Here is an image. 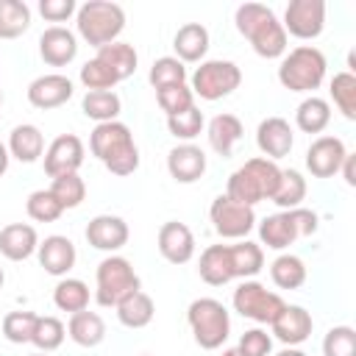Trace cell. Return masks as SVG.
I'll return each instance as SVG.
<instances>
[{
  "label": "cell",
  "mask_w": 356,
  "mask_h": 356,
  "mask_svg": "<svg viewBox=\"0 0 356 356\" xmlns=\"http://www.w3.org/2000/svg\"><path fill=\"white\" fill-rule=\"evenodd\" d=\"M89 150L117 178L134 175L139 170V147L134 142L131 128L120 120L95 125L89 134Z\"/></svg>",
  "instance_id": "1"
},
{
  "label": "cell",
  "mask_w": 356,
  "mask_h": 356,
  "mask_svg": "<svg viewBox=\"0 0 356 356\" xmlns=\"http://www.w3.org/2000/svg\"><path fill=\"white\" fill-rule=\"evenodd\" d=\"M236 31L250 42L253 53L261 58H281L286 53V31L275 11L261 3H242L234 11Z\"/></svg>",
  "instance_id": "2"
},
{
  "label": "cell",
  "mask_w": 356,
  "mask_h": 356,
  "mask_svg": "<svg viewBox=\"0 0 356 356\" xmlns=\"http://www.w3.org/2000/svg\"><path fill=\"white\" fill-rule=\"evenodd\" d=\"M278 181H281V167L264 156H256V159H248L242 167H236L228 175L225 195L231 200L253 209L256 203L270 200L275 195Z\"/></svg>",
  "instance_id": "3"
},
{
  "label": "cell",
  "mask_w": 356,
  "mask_h": 356,
  "mask_svg": "<svg viewBox=\"0 0 356 356\" xmlns=\"http://www.w3.org/2000/svg\"><path fill=\"white\" fill-rule=\"evenodd\" d=\"M75 28L86 44L100 50L120 39L125 28V11L120 3L111 0H86L75 11Z\"/></svg>",
  "instance_id": "4"
},
{
  "label": "cell",
  "mask_w": 356,
  "mask_h": 356,
  "mask_svg": "<svg viewBox=\"0 0 356 356\" xmlns=\"http://www.w3.org/2000/svg\"><path fill=\"white\" fill-rule=\"evenodd\" d=\"M325 56L314 44H298L281 56L278 83L289 92H314L325 81Z\"/></svg>",
  "instance_id": "5"
},
{
  "label": "cell",
  "mask_w": 356,
  "mask_h": 356,
  "mask_svg": "<svg viewBox=\"0 0 356 356\" xmlns=\"http://www.w3.org/2000/svg\"><path fill=\"white\" fill-rule=\"evenodd\" d=\"M139 289H142V281H139L134 264L125 256L111 253L97 264V273H95V300H97V306L117 309L128 295H134Z\"/></svg>",
  "instance_id": "6"
},
{
  "label": "cell",
  "mask_w": 356,
  "mask_h": 356,
  "mask_svg": "<svg viewBox=\"0 0 356 356\" xmlns=\"http://www.w3.org/2000/svg\"><path fill=\"white\" fill-rule=\"evenodd\" d=\"M186 323L203 350H217L231 334V314L217 298H195L186 309Z\"/></svg>",
  "instance_id": "7"
},
{
  "label": "cell",
  "mask_w": 356,
  "mask_h": 356,
  "mask_svg": "<svg viewBox=\"0 0 356 356\" xmlns=\"http://www.w3.org/2000/svg\"><path fill=\"white\" fill-rule=\"evenodd\" d=\"M242 83V70L228 61V58H209V61H200V67L192 72L189 78V89L195 97L200 100H222L228 97L231 92H236Z\"/></svg>",
  "instance_id": "8"
},
{
  "label": "cell",
  "mask_w": 356,
  "mask_h": 356,
  "mask_svg": "<svg viewBox=\"0 0 356 356\" xmlns=\"http://www.w3.org/2000/svg\"><path fill=\"white\" fill-rule=\"evenodd\" d=\"M231 303H234V312H236V314H242V317H248V320H253V323H259V325H270V323L284 312V306H286V300H284L278 292L267 289V286L259 284L256 278L242 281V284L234 289Z\"/></svg>",
  "instance_id": "9"
},
{
  "label": "cell",
  "mask_w": 356,
  "mask_h": 356,
  "mask_svg": "<svg viewBox=\"0 0 356 356\" xmlns=\"http://www.w3.org/2000/svg\"><path fill=\"white\" fill-rule=\"evenodd\" d=\"M209 217L214 231L222 239H248V234L256 228V211L250 206H242L231 200L228 195H217L209 206Z\"/></svg>",
  "instance_id": "10"
},
{
  "label": "cell",
  "mask_w": 356,
  "mask_h": 356,
  "mask_svg": "<svg viewBox=\"0 0 356 356\" xmlns=\"http://www.w3.org/2000/svg\"><path fill=\"white\" fill-rule=\"evenodd\" d=\"M284 31L295 39H317L325 28V3L323 0H292L284 11Z\"/></svg>",
  "instance_id": "11"
},
{
  "label": "cell",
  "mask_w": 356,
  "mask_h": 356,
  "mask_svg": "<svg viewBox=\"0 0 356 356\" xmlns=\"http://www.w3.org/2000/svg\"><path fill=\"white\" fill-rule=\"evenodd\" d=\"M83 156H86V147H83L81 136L61 134L44 147V172L50 178L67 175V172H78L81 164H83Z\"/></svg>",
  "instance_id": "12"
},
{
  "label": "cell",
  "mask_w": 356,
  "mask_h": 356,
  "mask_svg": "<svg viewBox=\"0 0 356 356\" xmlns=\"http://www.w3.org/2000/svg\"><path fill=\"white\" fill-rule=\"evenodd\" d=\"M348 156V147L339 136H317L306 150V170L314 178H334Z\"/></svg>",
  "instance_id": "13"
},
{
  "label": "cell",
  "mask_w": 356,
  "mask_h": 356,
  "mask_svg": "<svg viewBox=\"0 0 356 356\" xmlns=\"http://www.w3.org/2000/svg\"><path fill=\"white\" fill-rule=\"evenodd\" d=\"M83 234H86V242L95 250H103L108 256L117 253L120 248H125L128 236H131L128 222L122 217H117V214H97V217H92Z\"/></svg>",
  "instance_id": "14"
},
{
  "label": "cell",
  "mask_w": 356,
  "mask_h": 356,
  "mask_svg": "<svg viewBox=\"0 0 356 356\" xmlns=\"http://www.w3.org/2000/svg\"><path fill=\"white\" fill-rule=\"evenodd\" d=\"M75 86L67 75L61 72H47V75H39L28 83V103L33 108H42V111H50V108H58L64 106L70 97H72Z\"/></svg>",
  "instance_id": "15"
},
{
  "label": "cell",
  "mask_w": 356,
  "mask_h": 356,
  "mask_svg": "<svg viewBox=\"0 0 356 356\" xmlns=\"http://www.w3.org/2000/svg\"><path fill=\"white\" fill-rule=\"evenodd\" d=\"M156 245L170 264H186L195 256V234L186 222H178V220H167L159 228Z\"/></svg>",
  "instance_id": "16"
},
{
  "label": "cell",
  "mask_w": 356,
  "mask_h": 356,
  "mask_svg": "<svg viewBox=\"0 0 356 356\" xmlns=\"http://www.w3.org/2000/svg\"><path fill=\"white\" fill-rule=\"evenodd\" d=\"M39 56L50 67H67L78 56V36L64 25H50L39 36Z\"/></svg>",
  "instance_id": "17"
},
{
  "label": "cell",
  "mask_w": 356,
  "mask_h": 356,
  "mask_svg": "<svg viewBox=\"0 0 356 356\" xmlns=\"http://www.w3.org/2000/svg\"><path fill=\"white\" fill-rule=\"evenodd\" d=\"M256 147L270 161L289 156V150L295 147L292 125L284 117H267V120H261L259 128H256Z\"/></svg>",
  "instance_id": "18"
},
{
  "label": "cell",
  "mask_w": 356,
  "mask_h": 356,
  "mask_svg": "<svg viewBox=\"0 0 356 356\" xmlns=\"http://www.w3.org/2000/svg\"><path fill=\"white\" fill-rule=\"evenodd\" d=\"M36 259L42 264V270L47 275H56V278H64L72 267H75V259H78V250L72 245V239L61 236V234H50L39 242L36 248Z\"/></svg>",
  "instance_id": "19"
},
{
  "label": "cell",
  "mask_w": 356,
  "mask_h": 356,
  "mask_svg": "<svg viewBox=\"0 0 356 356\" xmlns=\"http://www.w3.org/2000/svg\"><path fill=\"white\" fill-rule=\"evenodd\" d=\"M273 328V337L278 342H284L286 348H298L300 342H306L312 337V328H314V320L312 314L303 309V306H295V303H286L284 312L270 323Z\"/></svg>",
  "instance_id": "20"
},
{
  "label": "cell",
  "mask_w": 356,
  "mask_h": 356,
  "mask_svg": "<svg viewBox=\"0 0 356 356\" xmlns=\"http://www.w3.org/2000/svg\"><path fill=\"white\" fill-rule=\"evenodd\" d=\"M167 172L178 184H195L206 172V153L192 142H181L167 153Z\"/></svg>",
  "instance_id": "21"
},
{
  "label": "cell",
  "mask_w": 356,
  "mask_h": 356,
  "mask_svg": "<svg viewBox=\"0 0 356 356\" xmlns=\"http://www.w3.org/2000/svg\"><path fill=\"white\" fill-rule=\"evenodd\" d=\"M39 248V234L28 222H8L0 228V253L8 261H25L36 253Z\"/></svg>",
  "instance_id": "22"
},
{
  "label": "cell",
  "mask_w": 356,
  "mask_h": 356,
  "mask_svg": "<svg viewBox=\"0 0 356 356\" xmlns=\"http://www.w3.org/2000/svg\"><path fill=\"white\" fill-rule=\"evenodd\" d=\"M242 134H245L242 120H239L236 114H228V111L214 114V117L209 120V125H206L209 147H211L217 156H222V159H228V156L234 153V147H236V142L242 139Z\"/></svg>",
  "instance_id": "23"
},
{
  "label": "cell",
  "mask_w": 356,
  "mask_h": 356,
  "mask_svg": "<svg viewBox=\"0 0 356 356\" xmlns=\"http://www.w3.org/2000/svg\"><path fill=\"white\" fill-rule=\"evenodd\" d=\"M172 50L181 64H197L209 53V31L200 22H186L172 36Z\"/></svg>",
  "instance_id": "24"
},
{
  "label": "cell",
  "mask_w": 356,
  "mask_h": 356,
  "mask_svg": "<svg viewBox=\"0 0 356 356\" xmlns=\"http://www.w3.org/2000/svg\"><path fill=\"white\" fill-rule=\"evenodd\" d=\"M8 156L22 161V164H33L44 156V136L36 125L31 122H22V125H14L11 134H8Z\"/></svg>",
  "instance_id": "25"
},
{
  "label": "cell",
  "mask_w": 356,
  "mask_h": 356,
  "mask_svg": "<svg viewBox=\"0 0 356 356\" xmlns=\"http://www.w3.org/2000/svg\"><path fill=\"white\" fill-rule=\"evenodd\" d=\"M67 337L81 348H97L106 339V320L97 312H75L67 323Z\"/></svg>",
  "instance_id": "26"
},
{
  "label": "cell",
  "mask_w": 356,
  "mask_h": 356,
  "mask_svg": "<svg viewBox=\"0 0 356 356\" xmlns=\"http://www.w3.org/2000/svg\"><path fill=\"white\" fill-rule=\"evenodd\" d=\"M256 228H259V242L267 245L270 250H286L295 239H300L289 211H275V214L264 217Z\"/></svg>",
  "instance_id": "27"
},
{
  "label": "cell",
  "mask_w": 356,
  "mask_h": 356,
  "mask_svg": "<svg viewBox=\"0 0 356 356\" xmlns=\"http://www.w3.org/2000/svg\"><path fill=\"white\" fill-rule=\"evenodd\" d=\"M197 273H200V278H203L209 286H225L228 281H234L228 245H209V248L200 253Z\"/></svg>",
  "instance_id": "28"
},
{
  "label": "cell",
  "mask_w": 356,
  "mask_h": 356,
  "mask_svg": "<svg viewBox=\"0 0 356 356\" xmlns=\"http://www.w3.org/2000/svg\"><path fill=\"white\" fill-rule=\"evenodd\" d=\"M228 256H231L234 278H242V281L256 278L264 267V248L250 239H239V242L228 245Z\"/></svg>",
  "instance_id": "29"
},
{
  "label": "cell",
  "mask_w": 356,
  "mask_h": 356,
  "mask_svg": "<svg viewBox=\"0 0 356 356\" xmlns=\"http://www.w3.org/2000/svg\"><path fill=\"white\" fill-rule=\"evenodd\" d=\"M331 122V103L317 97V95H309L298 103L295 108V125L303 131V134H323Z\"/></svg>",
  "instance_id": "30"
},
{
  "label": "cell",
  "mask_w": 356,
  "mask_h": 356,
  "mask_svg": "<svg viewBox=\"0 0 356 356\" xmlns=\"http://www.w3.org/2000/svg\"><path fill=\"white\" fill-rule=\"evenodd\" d=\"M95 58H100L120 81H125V78H131L134 72H136V64H139V56H136V50H134V44H128V42H111V44H106V47H100L97 50V56Z\"/></svg>",
  "instance_id": "31"
},
{
  "label": "cell",
  "mask_w": 356,
  "mask_h": 356,
  "mask_svg": "<svg viewBox=\"0 0 356 356\" xmlns=\"http://www.w3.org/2000/svg\"><path fill=\"white\" fill-rule=\"evenodd\" d=\"M306 264L295 253H281L270 264V278L278 289H300L306 284Z\"/></svg>",
  "instance_id": "32"
},
{
  "label": "cell",
  "mask_w": 356,
  "mask_h": 356,
  "mask_svg": "<svg viewBox=\"0 0 356 356\" xmlns=\"http://www.w3.org/2000/svg\"><path fill=\"white\" fill-rule=\"evenodd\" d=\"M153 314H156V303H153V298L147 295V292H134V295H128L120 306H117V320L125 325V328H145V325H150V320H153Z\"/></svg>",
  "instance_id": "33"
},
{
  "label": "cell",
  "mask_w": 356,
  "mask_h": 356,
  "mask_svg": "<svg viewBox=\"0 0 356 356\" xmlns=\"http://www.w3.org/2000/svg\"><path fill=\"white\" fill-rule=\"evenodd\" d=\"M53 303L58 312H67V314H75V312H83L89 309V286L81 281V278H58L56 289H53Z\"/></svg>",
  "instance_id": "34"
},
{
  "label": "cell",
  "mask_w": 356,
  "mask_h": 356,
  "mask_svg": "<svg viewBox=\"0 0 356 356\" xmlns=\"http://www.w3.org/2000/svg\"><path fill=\"white\" fill-rule=\"evenodd\" d=\"M81 111L89 120H95L97 125L100 122H114L122 111V100L114 89L111 92H86L83 100H81Z\"/></svg>",
  "instance_id": "35"
},
{
  "label": "cell",
  "mask_w": 356,
  "mask_h": 356,
  "mask_svg": "<svg viewBox=\"0 0 356 356\" xmlns=\"http://www.w3.org/2000/svg\"><path fill=\"white\" fill-rule=\"evenodd\" d=\"M31 28V8L25 0H0V39H19Z\"/></svg>",
  "instance_id": "36"
},
{
  "label": "cell",
  "mask_w": 356,
  "mask_h": 356,
  "mask_svg": "<svg viewBox=\"0 0 356 356\" xmlns=\"http://www.w3.org/2000/svg\"><path fill=\"white\" fill-rule=\"evenodd\" d=\"M306 178L298 172V170H281V181H278V189L275 195L270 197L281 211L286 209H298L303 200H306Z\"/></svg>",
  "instance_id": "37"
},
{
  "label": "cell",
  "mask_w": 356,
  "mask_h": 356,
  "mask_svg": "<svg viewBox=\"0 0 356 356\" xmlns=\"http://www.w3.org/2000/svg\"><path fill=\"white\" fill-rule=\"evenodd\" d=\"M328 95L345 120H356V75L353 72H348V70L337 72L328 83Z\"/></svg>",
  "instance_id": "38"
},
{
  "label": "cell",
  "mask_w": 356,
  "mask_h": 356,
  "mask_svg": "<svg viewBox=\"0 0 356 356\" xmlns=\"http://www.w3.org/2000/svg\"><path fill=\"white\" fill-rule=\"evenodd\" d=\"M50 192H53V197L61 203V209L67 211V209H78V206L83 203V197H86V184H83V178H81L78 172H67V175H56V178L50 181Z\"/></svg>",
  "instance_id": "39"
},
{
  "label": "cell",
  "mask_w": 356,
  "mask_h": 356,
  "mask_svg": "<svg viewBox=\"0 0 356 356\" xmlns=\"http://www.w3.org/2000/svg\"><path fill=\"white\" fill-rule=\"evenodd\" d=\"M36 320H39L36 312H22V309H19V312H8V314L0 320V331H3V337H6L8 342L25 345V342H31V337H33Z\"/></svg>",
  "instance_id": "40"
},
{
  "label": "cell",
  "mask_w": 356,
  "mask_h": 356,
  "mask_svg": "<svg viewBox=\"0 0 356 356\" xmlns=\"http://www.w3.org/2000/svg\"><path fill=\"white\" fill-rule=\"evenodd\" d=\"M64 337H67V325L58 320V317H42L36 320V328H33V337H31V345H36L42 353H50V350H58L64 345Z\"/></svg>",
  "instance_id": "41"
},
{
  "label": "cell",
  "mask_w": 356,
  "mask_h": 356,
  "mask_svg": "<svg viewBox=\"0 0 356 356\" xmlns=\"http://www.w3.org/2000/svg\"><path fill=\"white\" fill-rule=\"evenodd\" d=\"M147 81L153 89H164V86H175V83H186V67L175 58V56H161L150 64Z\"/></svg>",
  "instance_id": "42"
},
{
  "label": "cell",
  "mask_w": 356,
  "mask_h": 356,
  "mask_svg": "<svg viewBox=\"0 0 356 356\" xmlns=\"http://www.w3.org/2000/svg\"><path fill=\"white\" fill-rule=\"evenodd\" d=\"M25 211H28V217L33 222H56L64 214L61 203L53 197L50 189H33L28 195V200H25Z\"/></svg>",
  "instance_id": "43"
},
{
  "label": "cell",
  "mask_w": 356,
  "mask_h": 356,
  "mask_svg": "<svg viewBox=\"0 0 356 356\" xmlns=\"http://www.w3.org/2000/svg\"><path fill=\"white\" fill-rule=\"evenodd\" d=\"M78 78H81V83L86 86V92H111V89L120 83V78H117L100 58H89V61L81 67Z\"/></svg>",
  "instance_id": "44"
},
{
  "label": "cell",
  "mask_w": 356,
  "mask_h": 356,
  "mask_svg": "<svg viewBox=\"0 0 356 356\" xmlns=\"http://www.w3.org/2000/svg\"><path fill=\"white\" fill-rule=\"evenodd\" d=\"M156 103L167 117H175V114H181V111L195 106V95H192V89L186 83H175V86L156 89Z\"/></svg>",
  "instance_id": "45"
},
{
  "label": "cell",
  "mask_w": 356,
  "mask_h": 356,
  "mask_svg": "<svg viewBox=\"0 0 356 356\" xmlns=\"http://www.w3.org/2000/svg\"><path fill=\"white\" fill-rule=\"evenodd\" d=\"M167 128H170V134H172L175 139L192 142V139L200 136V131L206 128V120H203V111H200L197 106H192V108H186V111H181V114H175V117H167Z\"/></svg>",
  "instance_id": "46"
},
{
  "label": "cell",
  "mask_w": 356,
  "mask_h": 356,
  "mask_svg": "<svg viewBox=\"0 0 356 356\" xmlns=\"http://www.w3.org/2000/svg\"><path fill=\"white\" fill-rule=\"evenodd\" d=\"M323 356H356V331L350 325H334L323 337Z\"/></svg>",
  "instance_id": "47"
},
{
  "label": "cell",
  "mask_w": 356,
  "mask_h": 356,
  "mask_svg": "<svg viewBox=\"0 0 356 356\" xmlns=\"http://www.w3.org/2000/svg\"><path fill=\"white\" fill-rule=\"evenodd\" d=\"M236 350H239L242 356H270V353H273V337H270L264 328H248V331L239 337Z\"/></svg>",
  "instance_id": "48"
},
{
  "label": "cell",
  "mask_w": 356,
  "mask_h": 356,
  "mask_svg": "<svg viewBox=\"0 0 356 356\" xmlns=\"http://www.w3.org/2000/svg\"><path fill=\"white\" fill-rule=\"evenodd\" d=\"M78 11L75 0H39V14L47 19V22H67L72 14Z\"/></svg>",
  "instance_id": "49"
},
{
  "label": "cell",
  "mask_w": 356,
  "mask_h": 356,
  "mask_svg": "<svg viewBox=\"0 0 356 356\" xmlns=\"http://www.w3.org/2000/svg\"><path fill=\"white\" fill-rule=\"evenodd\" d=\"M286 211H289V217H292V222H295L298 236H312V234H317V225H320L317 211L303 209V206H298V209H286Z\"/></svg>",
  "instance_id": "50"
},
{
  "label": "cell",
  "mask_w": 356,
  "mask_h": 356,
  "mask_svg": "<svg viewBox=\"0 0 356 356\" xmlns=\"http://www.w3.org/2000/svg\"><path fill=\"white\" fill-rule=\"evenodd\" d=\"M339 172H342V178H345V184H348V186H356V156H353V153H348V156H345V161H342Z\"/></svg>",
  "instance_id": "51"
},
{
  "label": "cell",
  "mask_w": 356,
  "mask_h": 356,
  "mask_svg": "<svg viewBox=\"0 0 356 356\" xmlns=\"http://www.w3.org/2000/svg\"><path fill=\"white\" fill-rule=\"evenodd\" d=\"M8 161H11V156H8V147L0 142V178L6 175V170H8Z\"/></svg>",
  "instance_id": "52"
},
{
  "label": "cell",
  "mask_w": 356,
  "mask_h": 356,
  "mask_svg": "<svg viewBox=\"0 0 356 356\" xmlns=\"http://www.w3.org/2000/svg\"><path fill=\"white\" fill-rule=\"evenodd\" d=\"M275 356H306L300 348H284V350H278Z\"/></svg>",
  "instance_id": "53"
},
{
  "label": "cell",
  "mask_w": 356,
  "mask_h": 356,
  "mask_svg": "<svg viewBox=\"0 0 356 356\" xmlns=\"http://www.w3.org/2000/svg\"><path fill=\"white\" fill-rule=\"evenodd\" d=\"M220 356H242V353H239V350H236V348H225V350H222V353H220Z\"/></svg>",
  "instance_id": "54"
},
{
  "label": "cell",
  "mask_w": 356,
  "mask_h": 356,
  "mask_svg": "<svg viewBox=\"0 0 356 356\" xmlns=\"http://www.w3.org/2000/svg\"><path fill=\"white\" fill-rule=\"evenodd\" d=\"M3 281H6V273H3V267H0V289H3Z\"/></svg>",
  "instance_id": "55"
},
{
  "label": "cell",
  "mask_w": 356,
  "mask_h": 356,
  "mask_svg": "<svg viewBox=\"0 0 356 356\" xmlns=\"http://www.w3.org/2000/svg\"><path fill=\"white\" fill-rule=\"evenodd\" d=\"M31 356H47V353H42V350H39V353H31Z\"/></svg>",
  "instance_id": "56"
},
{
  "label": "cell",
  "mask_w": 356,
  "mask_h": 356,
  "mask_svg": "<svg viewBox=\"0 0 356 356\" xmlns=\"http://www.w3.org/2000/svg\"><path fill=\"white\" fill-rule=\"evenodd\" d=\"M0 103H3V92H0Z\"/></svg>",
  "instance_id": "57"
},
{
  "label": "cell",
  "mask_w": 356,
  "mask_h": 356,
  "mask_svg": "<svg viewBox=\"0 0 356 356\" xmlns=\"http://www.w3.org/2000/svg\"><path fill=\"white\" fill-rule=\"evenodd\" d=\"M142 356H150V353H142Z\"/></svg>",
  "instance_id": "58"
}]
</instances>
